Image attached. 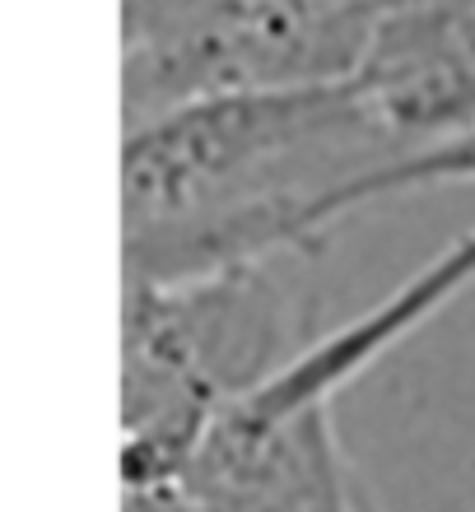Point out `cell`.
<instances>
[{
	"instance_id": "1",
	"label": "cell",
	"mask_w": 475,
	"mask_h": 512,
	"mask_svg": "<svg viewBox=\"0 0 475 512\" xmlns=\"http://www.w3.org/2000/svg\"><path fill=\"white\" fill-rule=\"evenodd\" d=\"M406 149L354 80L210 94L126 131L122 224L140 233L275 201L313 210Z\"/></svg>"
},
{
	"instance_id": "2",
	"label": "cell",
	"mask_w": 475,
	"mask_h": 512,
	"mask_svg": "<svg viewBox=\"0 0 475 512\" xmlns=\"http://www.w3.org/2000/svg\"><path fill=\"white\" fill-rule=\"evenodd\" d=\"M410 0H126V131L210 94L350 80Z\"/></svg>"
},
{
	"instance_id": "3",
	"label": "cell",
	"mask_w": 475,
	"mask_h": 512,
	"mask_svg": "<svg viewBox=\"0 0 475 512\" xmlns=\"http://www.w3.org/2000/svg\"><path fill=\"white\" fill-rule=\"evenodd\" d=\"M308 261L266 256L196 280L126 284L122 368L168 378L219 410L247 401L322 336Z\"/></svg>"
},
{
	"instance_id": "4",
	"label": "cell",
	"mask_w": 475,
	"mask_h": 512,
	"mask_svg": "<svg viewBox=\"0 0 475 512\" xmlns=\"http://www.w3.org/2000/svg\"><path fill=\"white\" fill-rule=\"evenodd\" d=\"M466 289H475V229L452 238L434 261H424L382 303H373L368 312L350 317L336 331L317 336L280 378L233 405L257 419H289L299 410H308V405L336 401V391H345L364 368L378 364L382 354H392L401 340H410L420 326H429Z\"/></svg>"
},
{
	"instance_id": "5",
	"label": "cell",
	"mask_w": 475,
	"mask_h": 512,
	"mask_svg": "<svg viewBox=\"0 0 475 512\" xmlns=\"http://www.w3.org/2000/svg\"><path fill=\"white\" fill-rule=\"evenodd\" d=\"M457 182H475V131L462 135H443V140H429V145H415L396 159L368 168V173L340 182L313 205V224L317 233H331L345 224L350 215L368 210V205L396 201V196H415V191L429 187H457Z\"/></svg>"
}]
</instances>
